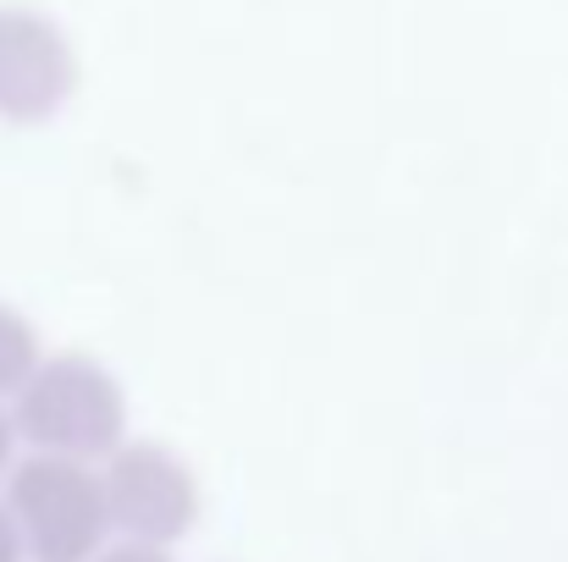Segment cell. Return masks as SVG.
Here are the masks:
<instances>
[{
    "instance_id": "obj_1",
    "label": "cell",
    "mask_w": 568,
    "mask_h": 562,
    "mask_svg": "<svg viewBox=\"0 0 568 562\" xmlns=\"http://www.w3.org/2000/svg\"><path fill=\"white\" fill-rule=\"evenodd\" d=\"M11 419L33 452L105 463L128 441V391L94 354H44L11 397Z\"/></svg>"
},
{
    "instance_id": "obj_2",
    "label": "cell",
    "mask_w": 568,
    "mask_h": 562,
    "mask_svg": "<svg viewBox=\"0 0 568 562\" xmlns=\"http://www.w3.org/2000/svg\"><path fill=\"white\" fill-rule=\"evenodd\" d=\"M6 508L22 530L28 562H94L105 552V535L116 530L105 480L83 458H17L6 474Z\"/></svg>"
},
{
    "instance_id": "obj_3",
    "label": "cell",
    "mask_w": 568,
    "mask_h": 562,
    "mask_svg": "<svg viewBox=\"0 0 568 562\" xmlns=\"http://www.w3.org/2000/svg\"><path fill=\"white\" fill-rule=\"evenodd\" d=\"M100 480H105L111 524L122 541L178 546V541H189L204 513L193 463L183 452H172L166 441H122L100 463Z\"/></svg>"
},
{
    "instance_id": "obj_4",
    "label": "cell",
    "mask_w": 568,
    "mask_h": 562,
    "mask_svg": "<svg viewBox=\"0 0 568 562\" xmlns=\"http://www.w3.org/2000/svg\"><path fill=\"white\" fill-rule=\"evenodd\" d=\"M78 94V44L39 6H0V116L39 127Z\"/></svg>"
},
{
    "instance_id": "obj_5",
    "label": "cell",
    "mask_w": 568,
    "mask_h": 562,
    "mask_svg": "<svg viewBox=\"0 0 568 562\" xmlns=\"http://www.w3.org/2000/svg\"><path fill=\"white\" fill-rule=\"evenodd\" d=\"M39 365H44V343L33 320L17 304H0V402H11Z\"/></svg>"
},
{
    "instance_id": "obj_6",
    "label": "cell",
    "mask_w": 568,
    "mask_h": 562,
    "mask_svg": "<svg viewBox=\"0 0 568 562\" xmlns=\"http://www.w3.org/2000/svg\"><path fill=\"white\" fill-rule=\"evenodd\" d=\"M94 562H172L166 546H144V541H122V546H105Z\"/></svg>"
},
{
    "instance_id": "obj_7",
    "label": "cell",
    "mask_w": 568,
    "mask_h": 562,
    "mask_svg": "<svg viewBox=\"0 0 568 562\" xmlns=\"http://www.w3.org/2000/svg\"><path fill=\"white\" fill-rule=\"evenodd\" d=\"M0 562H28V546H22V530L11 519V508L0 502Z\"/></svg>"
},
{
    "instance_id": "obj_8",
    "label": "cell",
    "mask_w": 568,
    "mask_h": 562,
    "mask_svg": "<svg viewBox=\"0 0 568 562\" xmlns=\"http://www.w3.org/2000/svg\"><path fill=\"white\" fill-rule=\"evenodd\" d=\"M17 441H22V436H17V419H11V408L0 402V480H6L11 463H17Z\"/></svg>"
}]
</instances>
